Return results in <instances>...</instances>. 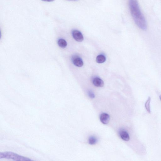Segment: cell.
Masks as SVG:
<instances>
[{
    "instance_id": "obj_5",
    "label": "cell",
    "mask_w": 161,
    "mask_h": 161,
    "mask_svg": "<svg viewBox=\"0 0 161 161\" xmlns=\"http://www.w3.org/2000/svg\"><path fill=\"white\" fill-rule=\"evenodd\" d=\"M119 135L121 138L124 141H128L130 140L129 133L124 129H121L119 131Z\"/></svg>"
},
{
    "instance_id": "obj_11",
    "label": "cell",
    "mask_w": 161,
    "mask_h": 161,
    "mask_svg": "<svg viewBox=\"0 0 161 161\" xmlns=\"http://www.w3.org/2000/svg\"><path fill=\"white\" fill-rule=\"evenodd\" d=\"M89 143L91 145H94L96 144L97 142L96 138L94 136H91L89 140Z\"/></svg>"
},
{
    "instance_id": "obj_10",
    "label": "cell",
    "mask_w": 161,
    "mask_h": 161,
    "mask_svg": "<svg viewBox=\"0 0 161 161\" xmlns=\"http://www.w3.org/2000/svg\"><path fill=\"white\" fill-rule=\"evenodd\" d=\"M151 98L150 97L148 98L147 101L145 104V107L148 112L149 113H151V107H150V102H151Z\"/></svg>"
},
{
    "instance_id": "obj_7",
    "label": "cell",
    "mask_w": 161,
    "mask_h": 161,
    "mask_svg": "<svg viewBox=\"0 0 161 161\" xmlns=\"http://www.w3.org/2000/svg\"><path fill=\"white\" fill-rule=\"evenodd\" d=\"M94 85L97 87H103L104 86V82L103 80L98 78H96L93 80Z\"/></svg>"
},
{
    "instance_id": "obj_13",
    "label": "cell",
    "mask_w": 161,
    "mask_h": 161,
    "mask_svg": "<svg viewBox=\"0 0 161 161\" xmlns=\"http://www.w3.org/2000/svg\"><path fill=\"white\" fill-rule=\"evenodd\" d=\"M42 1L47 2H52L55 1V0H41Z\"/></svg>"
},
{
    "instance_id": "obj_15",
    "label": "cell",
    "mask_w": 161,
    "mask_h": 161,
    "mask_svg": "<svg viewBox=\"0 0 161 161\" xmlns=\"http://www.w3.org/2000/svg\"><path fill=\"white\" fill-rule=\"evenodd\" d=\"M160 100L161 101V95H160Z\"/></svg>"
},
{
    "instance_id": "obj_3",
    "label": "cell",
    "mask_w": 161,
    "mask_h": 161,
    "mask_svg": "<svg viewBox=\"0 0 161 161\" xmlns=\"http://www.w3.org/2000/svg\"><path fill=\"white\" fill-rule=\"evenodd\" d=\"M72 34L73 38L76 41L81 42L83 41V36L82 33L80 31L78 30H74L72 31Z\"/></svg>"
},
{
    "instance_id": "obj_9",
    "label": "cell",
    "mask_w": 161,
    "mask_h": 161,
    "mask_svg": "<svg viewBox=\"0 0 161 161\" xmlns=\"http://www.w3.org/2000/svg\"><path fill=\"white\" fill-rule=\"evenodd\" d=\"M106 60L105 56L103 55L98 56L96 58V61L98 63H104Z\"/></svg>"
},
{
    "instance_id": "obj_2",
    "label": "cell",
    "mask_w": 161,
    "mask_h": 161,
    "mask_svg": "<svg viewBox=\"0 0 161 161\" xmlns=\"http://www.w3.org/2000/svg\"><path fill=\"white\" fill-rule=\"evenodd\" d=\"M6 158L11 159L16 161H31L29 158L21 156L11 152H6L0 153V159Z\"/></svg>"
},
{
    "instance_id": "obj_6",
    "label": "cell",
    "mask_w": 161,
    "mask_h": 161,
    "mask_svg": "<svg viewBox=\"0 0 161 161\" xmlns=\"http://www.w3.org/2000/svg\"><path fill=\"white\" fill-rule=\"evenodd\" d=\"M100 120L102 123L104 124H107L109 122L110 116L107 113H102L100 116Z\"/></svg>"
},
{
    "instance_id": "obj_12",
    "label": "cell",
    "mask_w": 161,
    "mask_h": 161,
    "mask_svg": "<svg viewBox=\"0 0 161 161\" xmlns=\"http://www.w3.org/2000/svg\"><path fill=\"white\" fill-rule=\"evenodd\" d=\"M88 94L89 96L91 98H94L95 95L92 91H89Z\"/></svg>"
},
{
    "instance_id": "obj_8",
    "label": "cell",
    "mask_w": 161,
    "mask_h": 161,
    "mask_svg": "<svg viewBox=\"0 0 161 161\" xmlns=\"http://www.w3.org/2000/svg\"><path fill=\"white\" fill-rule=\"evenodd\" d=\"M58 45L61 48H65L67 46V43L65 40L63 39H60L58 40Z\"/></svg>"
},
{
    "instance_id": "obj_4",
    "label": "cell",
    "mask_w": 161,
    "mask_h": 161,
    "mask_svg": "<svg viewBox=\"0 0 161 161\" xmlns=\"http://www.w3.org/2000/svg\"><path fill=\"white\" fill-rule=\"evenodd\" d=\"M72 61L76 66L81 67L83 65V61L81 58L78 56H74L72 57Z\"/></svg>"
},
{
    "instance_id": "obj_14",
    "label": "cell",
    "mask_w": 161,
    "mask_h": 161,
    "mask_svg": "<svg viewBox=\"0 0 161 161\" xmlns=\"http://www.w3.org/2000/svg\"><path fill=\"white\" fill-rule=\"evenodd\" d=\"M66 1H78V0H66Z\"/></svg>"
},
{
    "instance_id": "obj_1",
    "label": "cell",
    "mask_w": 161,
    "mask_h": 161,
    "mask_svg": "<svg viewBox=\"0 0 161 161\" xmlns=\"http://www.w3.org/2000/svg\"><path fill=\"white\" fill-rule=\"evenodd\" d=\"M130 12L135 23L142 30L147 29V25L143 14L141 12L137 0H129Z\"/></svg>"
}]
</instances>
